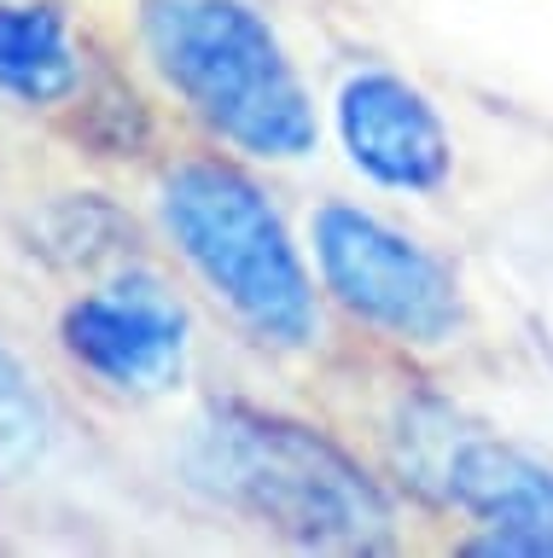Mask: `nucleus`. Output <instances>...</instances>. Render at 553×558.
Segmentation results:
<instances>
[{"mask_svg": "<svg viewBox=\"0 0 553 558\" xmlns=\"http://www.w3.org/2000/svg\"><path fill=\"white\" fill-rule=\"evenodd\" d=\"M181 471L221 512L274 530L298 547L368 553L390 541V500L315 430L221 408L181 442Z\"/></svg>", "mask_w": 553, "mask_h": 558, "instance_id": "nucleus-1", "label": "nucleus"}, {"mask_svg": "<svg viewBox=\"0 0 553 558\" xmlns=\"http://www.w3.org/2000/svg\"><path fill=\"white\" fill-rule=\"evenodd\" d=\"M146 52L176 99L211 134L251 157H303L315 146V105L280 35L245 0H146Z\"/></svg>", "mask_w": 553, "mask_h": 558, "instance_id": "nucleus-2", "label": "nucleus"}, {"mask_svg": "<svg viewBox=\"0 0 553 558\" xmlns=\"http://www.w3.org/2000/svg\"><path fill=\"white\" fill-rule=\"evenodd\" d=\"M164 227L211 296L256 343L315 338V286L274 204L228 163H181L164 181Z\"/></svg>", "mask_w": 553, "mask_h": 558, "instance_id": "nucleus-3", "label": "nucleus"}, {"mask_svg": "<svg viewBox=\"0 0 553 558\" xmlns=\"http://www.w3.org/2000/svg\"><path fill=\"white\" fill-rule=\"evenodd\" d=\"M396 465L420 495L483 523V553H553V465L460 425L437 401L396 418Z\"/></svg>", "mask_w": 553, "mask_h": 558, "instance_id": "nucleus-4", "label": "nucleus"}, {"mask_svg": "<svg viewBox=\"0 0 553 558\" xmlns=\"http://www.w3.org/2000/svg\"><path fill=\"white\" fill-rule=\"evenodd\" d=\"M315 262L344 308L402 343H443L460 326L455 274L368 209L326 204L315 216Z\"/></svg>", "mask_w": 553, "mask_h": 558, "instance_id": "nucleus-5", "label": "nucleus"}, {"mask_svg": "<svg viewBox=\"0 0 553 558\" xmlns=\"http://www.w3.org/2000/svg\"><path fill=\"white\" fill-rule=\"evenodd\" d=\"M64 349L106 390L158 396L187 361V314L164 279L123 274L64 314Z\"/></svg>", "mask_w": 553, "mask_h": 558, "instance_id": "nucleus-6", "label": "nucleus"}, {"mask_svg": "<svg viewBox=\"0 0 553 558\" xmlns=\"http://www.w3.org/2000/svg\"><path fill=\"white\" fill-rule=\"evenodd\" d=\"M338 129L356 169H368L378 186L425 192L448 174V134L437 111L396 76H356L338 99Z\"/></svg>", "mask_w": 553, "mask_h": 558, "instance_id": "nucleus-7", "label": "nucleus"}, {"mask_svg": "<svg viewBox=\"0 0 553 558\" xmlns=\"http://www.w3.org/2000/svg\"><path fill=\"white\" fill-rule=\"evenodd\" d=\"M82 82V52L53 7H0V94L53 105Z\"/></svg>", "mask_w": 553, "mask_h": 558, "instance_id": "nucleus-8", "label": "nucleus"}, {"mask_svg": "<svg viewBox=\"0 0 553 558\" xmlns=\"http://www.w3.org/2000/svg\"><path fill=\"white\" fill-rule=\"evenodd\" d=\"M47 430H53V413H47L41 384L24 373V361L0 343V488L29 477L47 453Z\"/></svg>", "mask_w": 553, "mask_h": 558, "instance_id": "nucleus-9", "label": "nucleus"}]
</instances>
